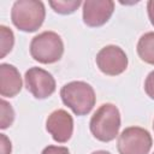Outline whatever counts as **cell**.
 <instances>
[{"instance_id": "obj_1", "label": "cell", "mask_w": 154, "mask_h": 154, "mask_svg": "<svg viewBox=\"0 0 154 154\" xmlns=\"http://www.w3.org/2000/svg\"><path fill=\"white\" fill-rule=\"evenodd\" d=\"M46 17V8L38 0H17L11 10L13 25L25 32H34L41 28Z\"/></svg>"}, {"instance_id": "obj_2", "label": "cell", "mask_w": 154, "mask_h": 154, "mask_svg": "<svg viewBox=\"0 0 154 154\" xmlns=\"http://www.w3.org/2000/svg\"><path fill=\"white\" fill-rule=\"evenodd\" d=\"M60 97L76 116L88 114L96 102L93 87L83 81H73L65 84L60 90Z\"/></svg>"}, {"instance_id": "obj_3", "label": "cell", "mask_w": 154, "mask_h": 154, "mask_svg": "<svg viewBox=\"0 0 154 154\" xmlns=\"http://www.w3.org/2000/svg\"><path fill=\"white\" fill-rule=\"evenodd\" d=\"M120 128V113L113 103L101 105L93 114L89 129L93 136L101 142L113 141Z\"/></svg>"}, {"instance_id": "obj_4", "label": "cell", "mask_w": 154, "mask_h": 154, "mask_svg": "<svg viewBox=\"0 0 154 154\" xmlns=\"http://www.w3.org/2000/svg\"><path fill=\"white\" fill-rule=\"evenodd\" d=\"M31 57L41 64H53L64 54V42L54 31H43L30 42Z\"/></svg>"}, {"instance_id": "obj_5", "label": "cell", "mask_w": 154, "mask_h": 154, "mask_svg": "<svg viewBox=\"0 0 154 154\" xmlns=\"http://www.w3.org/2000/svg\"><path fill=\"white\" fill-rule=\"evenodd\" d=\"M153 144L148 130L140 126H130L122 131L117 148L119 154H149Z\"/></svg>"}, {"instance_id": "obj_6", "label": "cell", "mask_w": 154, "mask_h": 154, "mask_svg": "<svg viewBox=\"0 0 154 154\" xmlns=\"http://www.w3.org/2000/svg\"><path fill=\"white\" fill-rule=\"evenodd\" d=\"M128 57L125 52L114 45H108L96 54V65L99 70L107 76H118L128 67Z\"/></svg>"}, {"instance_id": "obj_7", "label": "cell", "mask_w": 154, "mask_h": 154, "mask_svg": "<svg viewBox=\"0 0 154 154\" xmlns=\"http://www.w3.org/2000/svg\"><path fill=\"white\" fill-rule=\"evenodd\" d=\"M25 87L36 99H47L55 91V79L41 67H30L24 76Z\"/></svg>"}, {"instance_id": "obj_8", "label": "cell", "mask_w": 154, "mask_h": 154, "mask_svg": "<svg viewBox=\"0 0 154 154\" xmlns=\"http://www.w3.org/2000/svg\"><path fill=\"white\" fill-rule=\"evenodd\" d=\"M114 11L112 0H87L83 2V22L90 28H97L108 22Z\"/></svg>"}, {"instance_id": "obj_9", "label": "cell", "mask_w": 154, "mask_h": 154, "mask_svg": "<svg viewBox=\"0 0 154 154\" xmlns=\"http://www.w3.org/2000/svg\"><path fill=\"white\" fill-rule=\"evenodd\" d=\"M46 129L55 142L65 143L72 136L73 119L65 109H55L48 116L46 120Z\"/></svg>"}, {"instance_id": "obj_10", "label": "cell", "mask_w": 154, "mask_h": 154, "mask_svg": "<svg viewBox=\"0 0 154 154\" xmlns=\"http://www.w3.org/2000/svg\"><path fill=\"white\" fill-rule=\"evenodd\" d=\"M22 89V77L16 66L2 63L0 65V94L4 97H13Z\"/></svg>"}, {"instance_id": "obj_11", "label": "cell", "mask_w": 154, "mask_h": 154, "mask_svg": "<svg viewBox=\"0 0 154 154\" xmlns=\"http://www.w3.org/2000/svg\"><path fill=\"white\" fill-rule=\"evenodd\" d=\"M137 54L147 64L154 65V31L143 34L137 42Z\"/></svg>"}, {"instance_id": "obj_12", "label": "cell", "mask_w": 154, "mask_h": 154, "mask_svg": "<svg viewBox=\"0 0 154 154\" xmlns=\"http://www.w3.org/2000/svg\"><path fill=\"white\" fill-rule=\"evenodd\" d=\"M79 0H58V1H49L51 7L60 14H70L73 13L79 6H81Z\"/></svg>"}, {"instance_id": "obj_13", "label": "cell", "mask_w": 154, "mask_h": 154, "mask_svg": "<svg viewBox=\"0 0 154 154\" xmlns=\"http://www.w3.org/2000/svg\"><path fill=\"white\" fill-rule=\"evenodd\" d=\"M0 36H1V58H5V55L11 52L13 43H14V35L11 29H8L5 25H0Z\"/></svg>"}, {"instance_id": "obj_14", "label": "cell", "mask_w": 154, "mask_h": 154, "mask_svg": "<svg viewBox=\"0 0 154 154\" xmlns=\"http://www.w3.org/2000/svg\"><path fill=\"white\" fill-rule=\"evenodd\" d=\"M1 124L0 128L1 129H6L8 126H11V124L14 120V111L12 108V106L5 101L4 99L1 100Z\"/></svg>"}, {"instance_id": "obj_15", "label": "cell", "mask_w": 154, "mask_h": 154, "mask_svg": "<svg viewBox=\"0 0 154 154\" xmlns=\"http://www.w3.org/2000/svg\"><path fill=\"white\" fill-rule=\"evenodd\" d=\"M144 91L147 95L154 100V71L149 72L144 81Z\"/></svg>"}, {"instance_id": "obj_16", "label": "cell", "mask_w": 154, "mask_h": 154, "mask_svg": "<svg viewBox=\"0 0 154 154\" xmlns=\"http://www.w3.org/2000/svg\"><path fill=\"white\" fill-rule=\"evenodd\" d=\"M41 154H70V150L61 146H47Z\"/></svg>"}, {"instance_id": "obj_17", "label": "cell", "mask_w": 154, "mask_h": 154, "mask_svg": "<svg viewBox=\"0 0 154 154\" xmlns=\"http://www.w3.org/2000/svg\"><path fill=\"white\" fill-rule=\"evenodd\" d=\"M0 138H1V147H0L1 154H11V150H12L11 141L4 134H0Z\"/></svg>"}, {"instance_id": "obj_18", "label": "cell", "mask_w": 154, "mask_h": 154, "mask_svg": "<svg viewBox=\"0 0 154 154\" xmlns=\"http://www.w3.org/2000/svg\"><path fill=\"white\" fill-rule=\"evenodd\" d=\"M147 12H148L149 20H150L152 25L154 26V0H149L147 2Z\"/></svg>"}, {"instance_id": "obj_19", "label": "cell", "mask_w": 154, "mask_h": 154, "mask_svg": "<svg viewBox=\"0 0 154 154\" xmlns=\"http://www.w3.org/2000/svg\"><path fill=\"white\" fill-rule=\"evenodd\" d=\"M91 154H111V153L107 150H96V152H93Z\"/></svg>"}, {"instance_id": "obj_20", "label": "cell", "mask_w": 154, "mask_h": 154, "mask_svg": "<svg viewBox=\"0 0 154 154\" xmlns=\"http://www.w3.org/2000/svg\"><path fill=\"white\" fill-rule=\"evenodd\" d=\"M153 129H154V123H153Z\"/></svg>"}, {"instance_id": "obj_21", "label": "cell", "mask_w": 154, "mask_h": 154, "mask_svg": "<svg viewBox=\"0 0 154 154\" xmlns=\"http://www.w3.org/2000/svg\"><path fill=\"white\" fill-rule=\"evenodd\" d=\"M153 154H154V153H153Z\"/></svg>"}]
</instances>
